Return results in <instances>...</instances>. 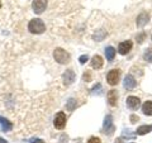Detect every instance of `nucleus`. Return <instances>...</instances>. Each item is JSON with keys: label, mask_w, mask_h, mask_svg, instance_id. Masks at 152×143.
<instances>
[{"label": "nucleus", "mask_w": 152, "mask_h": 143, "mask_svg": "<svg viewBox=\"0 0 152 143\" xmlns=\"http://www.w3.org/2000/svg\"><path fill=\"white\" fill-rule=\"evenodd\" d=\"M28 31L33 34H42L46 31V24L43 23V20L39 18H34L32 19L28 24Z\"/></svg>", "instance_id": "f257e3e1"}, {"label": "nucleus", "mask_w": 152, "mask_h": 143, "mask_svg": "<svg viewBox=\"0 0 152 143\" xmlns=\"http://www.w3.org/2000/svg\"><path fill=\"white\" fill-rule=\"evenodd\" d=\"M53 58L57 63L66 65V63L70 62V53L66 52L64 48H61V47H57V48H55V51H53Z\"/></svg>", "instance_id": "f03ea898"}, {"label": "nucleus", "mask_w": 152, "mask_h": 143, "mask_svg": "<svg viewBox=\"0 0 152 143\" xmlns=\"http://www.w3.org/2000/svg\"><path fill=\"white\" fill-rule=\"evenodd\" d=\"M114 131H115V127H114V123H113V117L110 114L104 118V123H103V133L107 136H112Z\"/></svg>", "instance_id": "7ed1b4c3"}, {"label": "nucleus", "mask_w": 152, "mask_h": 143, "mask_svg": "<svg viewBox=\"0 0 152 143\" xmlns=\"http://www.w3.org/2000/svg\"><path fill=\"white\" fill-rule=\"evenodd\" d=\"M121 79V70L119 69H113L107 74V82L110 86H115L119 82Z\"/></svg>", "instance_id": "20e7f679"}, {"label": "nucleus", "mask_w": 152, "mask_h": 143, "mask_svg": "<svg viewBox=\"0 0 152 143\" xmlns=\"http://www.w3.org/2000/svg\"><path fill=\"white\" fill-rule=\"evenodd\" d=\"M66 114L64 113V112H58L56 114V117H55V119H53V125H55V128L56 129H64L65 128V125H66Z\"/></svg>", "instance_id": "39448f33"}, {"label": "nucleus", "mask_w": 152, "mask_h": 143, "mask_svg": "<svg viewBox=\"0 0 152 143\" xmlns=\"http://www.w3.org/2000/svg\"><path fill=\"white\" fill-rule=\"evenodd\" d=\"M47 8V0H33L32 9L36 14H42Z\"/></svg>", "instance_id": "423d86ee"}, {"label": "nucleus", "mask_w": 152, "mask_h": 143, "mask_svg": "<svg viewBox=\"0 0 152 143\" xmlns=\"http://www.w3.org/2000/svg\"><path fill=\"white\" fill-rule=\"evenodd\" d=\"M76 79V75H75V71L74 70H66L65 72L62 74V81H64V85H66V86H69V85H71L75 81Z\"/></svg>", "instance_id": "0eeeda50"}, {"label": "nucleus", "mask_w": 152, "mask_h": 143, "mask_svg": "<svg viewBox=\"0 0 152 143\" xmlns=\"http://www.w3.org/2000/svg\"><path fill=\"white\" fill-rule=\"evenodd\" d=\"M132 47H133L132 41H123L119 43V46H118V53L122 56H126L127 53H129Z\"/></svg>", "instance_id": "6e6552de"}, {"label": "nucleus", "mask_w": 152, "mask_h": 143, "mask_svg": "<svg viewBox=\"0 0 152 143\" xmlns=\"http://www.w3.org/2000/svg\"><path fill=\"white\" fill-rule=\"evenodd\" d=\"M126 104L131 110H137V109L141 107V100L137 96H128L126 100Z\"/></svg>", "instance_id": "1a4fd4ad"}, {"label": "nucleus", "mask_w": 152, "mask_h": 143, "mask_svg": "<svg viewBox=\"0 0 152 143\" xmlns=\"http://www.w3.org/2000/svg\"><path fill=\"white\" fill-rule=\"evenodd\" d=\"M107 100L110 107H117V104H118V91L117 90H114V89L109 90L107 94Z\"/></svg>", "instance_id": "9d476101"}, {"label": "nucleus", "mask_w": 152, "mask_h": 143, "mask_svg": "<svg viewBox=\"0 0 152 143\" xmlns=\"http://www.w3.org/2000/svg\"><path fill=\"white\" fill-rule=\"evenodd\" d=\"M123 86H124L127 90H133L137 86V81L136 79L133 77V75L128 74L126 77H124V82H123Z\"/></svg>", "instance_id": "9b49d317"}, {"label": "nucleus", "mask_w": 152, "mask_h": 143, "mask_svg": "<svg viewBox=\"0 0 152 143\" xmlns=\"http://www.w3.org/2000/svg\"><path fill=\"white\" fill-rule=\"evenodd\" d=\"M148 22H150V15L146 12H143V13H141L140 15L137 17V19H136V26L138 27V28H143Z\"/></svg>", "instance_id": "f8f14e48"}, {"label": "nucleus", "mask_w": 152, "mask_h": 143, "mask_svg": "<svg viewBox=\"0 0 152 143\" xmlns=\"http://www.w3.org/2000/svg\"><path fill=\"white\" fill-rule=\"evenodd\" d=\"M90 65H91V67L94 70H100L103 67V65H104V61L102 58V56H99V55L93 56L91 61H90Z\"/></svg>", "instance_id": "ddd939ff"}, {"label": "nucleus", "mask_w": 152, "mask_h": 143, "mask_svg": "<svg viewBox=\"0 0 152 143\" xmlns=\"http://www.w3.org/2000/svg\"><path fill=\"white\" fill-rule=\"evenodd\" d=\"M0 127H1L3 132H10L13 129V123L9 122L7 118L0 117Z\"/></svg>", "instance_id": "4468645a"}, {"label": "nucleus", "mask_w": 152, "mask_h": 143, "mask_svg": "<svg viewBox=\"0 0 152 143\" xmlns=\"http://www.w3.org/2000/svg\"><path fill=\"white\" fill-rule=\"evenodd\" d=\"M142 113H143L145 115H148V117L152 115V101L151 100L145 101V104L142 105Z\"/></svg>", "instance_id": "2eb2a0df"}, {"label": "nucleus", "mask_w": 152, "mask_h": 143, "mask_svg": "<svg viewBox=\"0 0 152 143\" xmlns=\"http://www.w3.org/2000/svg\"><path fill=\"white\" fill-rule=\"evenodd\" d=\"M115 53H117V51L114 47L112 46H109L105 48V57H107V60L109 61V62H112V61L114 60V57H115Z\"/></svg>", "instance_id": "dca6fc26"}, {"label": "nucleus", "mask_w": 152, "mask_h": 143, "mask_svg": "<svg viewBox=\"0 0 152 143\" xmlns=\"http://www.w3.org/2000/svg\"><path fill=\"white\" fill-rule=\"evenodd\" d=\"M152 131V125H141L137 128V131H136V134L137 136H145L147 134V133H150Z\"/></svg>", "instance_id": "f3484780"}, {"label": "nucleus", "mask_w": 152, "mask_h": 143, "mask_svg": "<svg viewBox=\"0 0 152 143\" xmlns=\"http://www.w3.org/2000/svg\"><path fill=\"white\" fill-rule=\"evenodd\" d=\"M76 107H77V103H76V100H75V99L71 98V99L67 100V103H66V109H67L69 112H72Z\"/></svg>", "instance_id": "a211bd4d"}, {"label": "nucleus", "mask_w": 152, "mask_h": 143, "mask_svg": "<svg viewBox=\"0 0 152 143\" xmlns=\"http://www.w3.org/2000/svg\"><path fill=\"white\" fill-rule=\"evenodd\" d=\"M143 60L148 63H152V48H146L143 52Z\"/></svg>", "instance_id": "6ab92c4d"}, {"label": "nucleus", "mask_w": 152, "mask_h": 143, "mask_svg": "<svg viewBox=\"0 0 152 143\" xmlns=\"http://www.w3.org/2000/svg\"><path fill=\"white\" fill-rule=\"evenodd\" d=\"M137 134H134V133H131L129 129H124L123 131V134H122V139H133V138H136Z\"/></svg>", "instance_id": "aec40b11"}, {"label": "nucleus", "mask_w": 152, "mask_h": 143, "mask_svg": "<svg viewBox=\"0 0 152 143\" xmlns=\"http://www.w3.org/2000/svg\"><path fill=\"white\" fill-rule=\"evenodd\" d=\"M105 36H107V33L104 32V31H99V32L96 33V34H94V36H93V38H94L95 41L100 42V41H102V39H103V38L105 37Z\"/></svg>", "instance_id": "412c9836"}, {"label": "nucleus", "mask_w": 152, "mask_h": 143, "mask_svg": "<svg viewBox=\"0 0 152 143\" xmlns=\"http://www.w3.org/2000/svg\"><path fill=\"white\" fill-rule=\"evenodd\" d=\"M145 38H146V32H141V33H138V34H137L136 39H137V42H138V43H143Z\"/></svg>", "instance_id": "4be33fe9"}, {"label": "nucleus", "mask_w": 152, "mask_h": 143, "mask_svg": "<svg viewBox=\"0 0 152 143\" xmlns=\"http://www.w3.org/2000/svg\"><path fill=\"white\" fill-rule=\"evenodd\" d=\"M86 61H89V56H88V55H83V56L79 57V62L81 63V65L86 63Z\"/></svg>", "instance_id": "5701e85b"}, {"label": "nucleus", "mask_w": 152, "mask_h": 143, "mask_svg": "<svg viewBox=\"0 0 152 143\" xmlns=\"http://www.w3.org/2000/svg\"><path fill=\"white\" fill-rule=\"evenodd\" d=\"M83 80L85 81V82H89L90 80H91V75H90V72L89 71H86L84 75H83Z\"/></svg>", "instance_id": "b1692460"}, {"label": "nucleus", "mask_w": 152, "mask_h": 143, "mask_svg": "<svg viewBox=\"0 0 152 143\" xmlns=\"http://www.w3.org/2000/svg\"><path fill=\"white\" fill-rule=\"evenodd\" d=\"M88 143H102V141H100V138H98V137H91V138H89Z\"/></svg>", "instance_id": "393cba45"}, {"label": "nucleus", "mask_w": 152, "mask_h": 143, "mask_svg": "<svg viewBox=\"0 0 152 143\" xmlns=\"http://www.w3.org/2000/svg\"><path fill=\"white\" fill-rule=\"evenodd\" d=\"M28 142L29 143H46L43 139H39V138H31Z\"/></svg>", "instance_id": "a878e982"}, {"label": "nucleus", "mask_w": 152, "mask_h": 143, "mask_svg": "<svg viewBox=\"0 0 152 143\" xmlns=\"http://www.w3.org/2000/svg\"><path fill=\"white\" fill-rule=\"evenodd\" d=\"M129 119H131V123H137L138 122V117H137L136 114H132V115L129 117Z\"/></svg>", "instance_id": "bb28decb"}, {"label": "nucleus", "mask_w": 152, "mask_h": 143, "mask_svg": "<svg viewBox=\"0 0 152 143\" xmlns=\"http://www.w3.org/2000/svg\"><path fill=\"white\" fill-rule=\"evenodd\" d=\"M0 143H8V141H5V139H4V138L0 137Z\"/></svg>", "instance_id": "cd10ccee"}, {"label": "nucleus", "mask_w": 152, "mask_h": 143, "mask_svg": "<svg viewBox=\"0 0 152 143\" xmlns=\"http://www.w3.org/2000/svg\"><path fill=\"white\" fill-rule=\"evenodd\" d=\"M115 143H122V138H119V139H115Z\"/></svg>", "instance_id": "c85d7f7f"}, {"label": "nucleus", "mask_w": 152, "mask_h": 143, "mask_svg": "<svg viewBox=\"0 0 152 143\" xmlns=\"http://www.w3.org/2000/svg\"><path fill=\"white\" fill-rule=\"evenodd\" d=\"M0 8H1V0H0Z\"/></svg>", "instance_id": "c756f323"}, {"label": "nucleus", "mask_w": 152, "mask_h": 143, "mask_svg": "<svg viewBox=\"0 0 152 143\" xmlns=\"http://www.w3.org/2000/svg\"><path fill=\"white\" fill-rule=\"evenodd\" d=\"M151 39H152V36H151Z\"/></svg>", "instance_id": "7c9ffc66"}, {"label": "nucleus", "mask_w": 152, "mask_h": 143, "mask_svg": "<svg viewBox=\"0 0 152 143\" xmlns=\"http://www.w3.org/2000/svg\"><path fill=\"white\" fill-rule=\"evenodd\" d=\"M132 143H133V142H132Z\"/></svg>", "instance_id": "2f4dec72"}]
</instances>
